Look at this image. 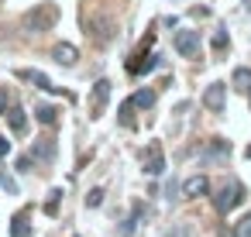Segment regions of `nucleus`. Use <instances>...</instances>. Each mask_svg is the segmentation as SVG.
Segmentation results:
<instances>
[{
    "instance_id": "nucleus-24",
    "label": "nucleus",
    "mask_w": 251,
    "mask_h": 237,
    "mask_svg": "<svg viewBox=\"0 0 251 237\" xmlns=\"http://www.w3.org/2000/svg\"><path fill=\"white\" fill-rule=\"evenodd\" d=\"M7 110H11V100H7L4 90H0V117H7Z\"/></svg>"
},
{
    "instance_id": "nucleus-18",
    "label": "nucleus",
    "mask_w": 251,
    "mask_h": 237,
    "mask_svg": "<svg viewBox=\"0 0 251 237\" xmlns=\"http://www.w3.org/2000/svg\"><path fill=\"white\" fill-rule=\"evenodd\" d=\"M131 114H134V103H131V100H124V103H121V124H124V127H127V124L134 120Z\"/></svg>"
},
{
    "instance_id": "nucleus-26",
    "label": "nucleus",
    "mask_w": 251,
    "mask_h": 237,
    "mask_svg": "<svg viewBox=\"0 0 251 237\" xmlns=\"http://www.w3.org/2000/svg\"><path fill=\"white\" fill-rule=\"evenodd\" d=\"M172 237H189V227H186V223H176V230H172Z\"/></svg>"
},
{
    "instance_id": "nucleus-10",
    "label": "nucleus",
    "mask_w": 251,
    "mask_h": 237,
    "mask_svg": "<svg viewBox=\"0 0 251 237\" xmlns=\"http://www.w3.org/2000/svg\"><path fill=\"white\" fill-rule=\"evenodd\" d=\"M110 38H114V21H110V18L93 21V42H97V45H107Z\"/></svg>"
},
{
    "instance_id": "nucleus-17",
    "label": "nucleus",
    "mask_w": 251,
    "mask_h": 237,
    "mask_svg": "<svg viewBox=\"0 0 251 237\" xmlns=\"http://www.w3.org/2000/svg\"><path fill=\"white\" fill-rule=\"evenodd\" d=\"M11 237H35V234H31V227H28V223L18 216V220L11 223Z\"/></svg>"
},
{
    "instance_id": "nucleus-21",
    "label": "nucleus",
    "mask_w": 251,
    "mask_h": 237,
    "mask_svg": "<svg viewBox=\"0 0 251 237\" xmlns=\"http://www.w3.org/2000/svg\"><path fill=\"white\" fill-rule=\"evenodd\" d=\"M59 196H62V192H59V189H52V196L45 199V213H59Z\"/></svg>"
},
{
    "instance_id": "nucleus-25",
    "label": "nucleus",
    "mask_w": 251,
    "mask_h": 237,
    "mask_svg": "<svg viewBox=\"0 0 251 237\" xmlns=\"http://www.w3.org/2000/svg\"><path fill=\"white\" fill-rule=\"evenodd\" d=\"M28 168H31V158L21 155V158H18V172H28Z\"/></svg>"
},
{
    "instance_id": "nucleus-22",
    "label": "nucleus",
    "mask_w": 251,
    "mask_h": 237,
    "mask_svg": "<svg viewBox=\"0 0 251 237\" xmlns=\"http://www.w3.org/2000/svg\"><path fill=\"white\" fill-rule=\"evenodd\" d=\"M35 158H55V148L52 144H38L35 148Z\"/></svg>"
},
{
    "instance_id": "nucleus-4",
    "label": "nucleus",
    "mask_w": 251,
    "mask_h": 237,
    "mask_svg": "<svg viewBox=\"0 0 251 237\" xmlns=\"http://www.w3.org/2000/svg\"><path fill=\"white\" fill-rule=\"evenodd\" d=\"M224 103H227V86H224V83H210V86L203 90V107H206L210 114H220Z\"/></svg>"
},
{
    "instance_id": "nucleus-6",
    "label": "nucleus",
    "mask_w": 251,
    "mask_h": 237,
    "mask_svg": "<svg viewBox=\"0 0 251 237\" xmlns=\"http://www.w3.org/2000/svg\"><path fill=\"white\" fill-rule=\"evenodd\" d=\"M165 172V155L158 144H148L145 148V175H162Z\"/></svg>"
},
{
    "instance_id": "nucleus-11",
    "label": "nucleus",
    "mask_w": 251,
    "mask_h": 237,
    "mask_svg": "<svg viewBox=\"0 0 251 237\" xmlns=\"http://www.w3.org/2000/svg\"><path fill=\"white\" fill-rule=\"evenodd\" d=\"M7 124H11L14 134H21V138L28 134V114H25L21 107H11V110H7Z\"/></svg>"
},
{
    "instance_id": "nucleus-19",
    "label": "nucleus",
    "mask_w": 251,
    "mask_h": 237,
    "mask_svg": "<svg viewBox=\"0 0 251 237\" xmlns=\"http://www.w3.org/2000/svg\"><path fill=\"white\" fill-rule=\"evenodd\" d=\"M100 203H103V189L97 186V189H90V196H86V206H90V210H97Z\"/></svg>"
},
{
    "instance_id": "nucleus-8",
    "label": "nucleus",
    "mask_w": 251,
    "mask_h": 237,
    "mask_svg": "<svg viewBox=\"0 0 251 237\" xmlns=\"http://www.w3.org/2000/svg\"><path fill=\"white\" fill-rule=\"evenodd\" d=\"M210 192V179L206 175H189L186 182H182V196L186 199H200V196H206Z\"/></svg>"
},
{
    "instance_id": "nucleus-14",
    "label": "nucleus",
    "mask_w": 251,
    "mask_h": 237,
    "mask_svg": "<svg viewBox=\"0 0 251 237\" xmlns=\"http://www.w3.org/2000/svg\"><path fill=\"white\" fill-rule=\"evenodd\" d=\"M230 86H237V90H251V69H234V76H230Z\"/></svg>"
},
{
    "instance_id": "nucleus-5",
    "label": "nucleus",
    "mask_w": 251,
    "mask_h": 237,
    "mask_svg": "<svg viewBox=\"0 0 251 237\" xmlns=\"http://www.w3.org/2000/svg\"><path fill=\"white\" fill-rule=\"evenodd\" d=\"M18 79H21V83H31V86H38V90H49V93H59V86H55L45 72H38V69H18Z\"/></svg>"
},
{
    "instance_id": "nucleus-28",
    "label": "nucleus",
    "mask_w": 251,
    "mask_h": 237,
    "mask_svg": "<svg viewBox=\"0 0 251 237\" xmlns=\"http://www.w3.org/2000/svg\"><path fill=\"white\" fill-rule=\"evenodd\" d=\"M0 186H4L7 192H14V179H7V175H0Z\"/></svg>"
},
{
    "instance_id": "nucleus-20",
    "label": "nucleus",
    "mask_w": 251,
    "mask_h": 237,
    "mask_svg": "<svg viewBox=\"0 0 251 237\" xmlns=\"http://www.w3.org/2000/svg\"><path fill=\"white\" fill-rule=\"evenodd\" d=\"M227 45H230V42H227V31H224V28H220V31H217V35H213V52H224V48H227Z\"/></svg>"
},
{
    "instance_id": "nucleus-27",
    "label": "nucleus",
    "mask_w": 251,
    "mask_h": 237,
    "mask_svg": "<svg viewBox=\"0 0 251 237\" xmlns=\"http://www.w3.org/2000/svg\"><path fill=\"white\" fill-rule=\"evenodd\" d=\"M4 155H11V141H7V138H0V158H4Z\"/></svg>"
},
{
    "instance_id": "nucleus-29",
    "label": "nucleus",
    "mask_w": 251,
    "mask_h": 237,
    "mask_svg": "<svg viewBox=\"0 0 251 237\" xmlns=\"http://www.w3.org/2000/svg\"><path fill=\"white\" fill-rule=\"evenodd\" d=\"M248 158H251V148H248Z\"/></svg>"
},
{
    "instance_id": "nucleus-7",
    "label": "nucleus",
    "mask_w": 251,
    "mask_h": 237,
    "mask_svg": "<svg viewBox=\"0 0 251 237\" xmlns=\"http://www.w3.org/2000/svg\"><path fill=\"white\" fill-rule=\"evenodd\" d=\"M52 59H55L59 66H76L79 48H76L73 42H55V45H52Z\"/></svg>"
},
{
    "instance_id": "nucleus-9",
    "label": "nucleus",
    "mask_w": 251,
    "mask_h": 237,
    "mask_svg": "<svg viewBox=\"0 0 251 237\" xmlns=\"http://www.w3.org/2000/svg\"><path fill=\"white\" fill-rule=\"evenodd\" d=\"M107 96H110V83H107V79L93 83V96H90V110H93V117H100V110H103Z\"/></svg>"
},
{
    "instance_id": "nucleus-23",
    "label": "nucleus",
    "mask_w": 251,
    "mask_h": 237,
    "mask_svg": "<svg viewBox=\"0 0 251 237\" xmlns=\"http://www.w3.org/2000/svg\"><path fill=\"white\" fill-rule=\"evenodd\" d=\"M117 234H121V237H131V234H134V216H131V220H124V223L117 227Z\"/></svg>"
},
{
    "instance_id": "nucleus-1",
    "label": "nucleus",
    "mask_w": 251,
    "mask_h": 237,
    "mask_svg": "<svg viewBox=\"0 0 251 237\" xmlns=\"http://www.w3.org/2000/svg\"><path fill=\"white\" fill-rule=\"evenodd\" d=\"M55 21H59V4L45 0V4H35L31 11L21 14V31H28V35H42V31H49Z\"/></svg>"
},
{
    "instance_id": "nucleus-15",
    "label": "nucleus",
    "mask_w": 251,
    "mask_h": 237,
    "mask_svg": "<svg viewBox=\"0 0 251 237\" xmlns=\"http://www.w3.org/2000/svg\"><path fill=\"white\" fill-rule=\"evenodd\" d=\"M35 120H38V124H55V107L42 103V107L35 110Z\"/></svg>"
},
{
    "instance_id": "nucleus-2",
    "label": "nucleus",
    "mask_w": 251,
    "mask_h": 237,
    "mask_svg": "<svg viewBox=\"0 0 251 237\" xmlns=\"http://www.w3.org/2000/svg\"><path fill=\"white\" fill-rule=\"evenodd\" d=\"M237 203H244V186L241 182H224L220 189H217V196H213V206H217V213H230Z\"/></svg>"
},
{
    "instance_id": "nucleus-3",
    "label": "nucleus",
    "mask_w": 251,
    "mask_h": 237,
    "mask_svg": "<svg viewBox=\"0 0 251 237\" xmlns=\"http://www.w3.org/2000/svg\"><path fill=\"white\" fill-rule=\"evenodd\" d=\"M176 52L186 59H196L200 55V31H189V28L176 31Z\"/></svg>"
},
{
    "instance_id": "nucleus-12",
    "label": "nucleus",
    "mask_w": 251,
    "mask_h": 237,
    "mask_svg": "<svg viewBox=\"0 0 251 237\" xmlns=\"http://www.w3.org/2000/svg\"><path fill=\"white\" fill-rule=\"evenodd\" d=\"M230 155V141H224V138H210V144H206V158H227Z\"/></svg>"
},
{
    "instance_id": "nucleus-13",
    "label": "nucleus",
    "mask_w": 251,
    "mask_h": 237,
    "mask_svg": "<svg viewBox=\"0 0 251 237\" xmlns=\"http://www.w3.org/2000/svg\"><path fill=\"white\" fill-rule=\"evenodd\" d=\"M131 103H134V110H148V107H155V90H138V93L131 96Z\"/></svg>"
},
{
    "instance_id": "nucleus-16",
    "label": "nucleus",
    "mask_w": 251,
    "mask_h": 237,
    "mask_svg": "<svg viewBox=\"0 0 251 237\" xmlns=\"http://www.w3.org/2000/svg\"><path fill=\"white\" fill-rule=\"evenodd\" d=\"M234 237H251V213H244V216L234 223Z\"/></svg>"
}]
</instances>
